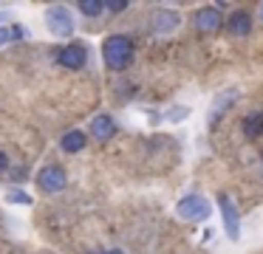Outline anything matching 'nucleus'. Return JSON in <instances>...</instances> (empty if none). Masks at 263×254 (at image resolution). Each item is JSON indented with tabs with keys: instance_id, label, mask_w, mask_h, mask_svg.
<instances>
[{
	"instance_id": "ddd939ff",
	"label": "nucleus",
	"mask_w": 263,
	"mask_h": 254,
	"mask_svg": "<svg viewBox=\"0 0 263 254\" xmlns=\"http://www.w3.org/2000/svg\"><path fill=\"white\" fill-rule=\"evenodd\" d=\"M80 11H85L88 17H99L105 11V3H99V0H82L80 3Z\"/></svg>"
},
{
	"instance_id": "f257e3e1",
	"label": "nucleus",
	"mask_w": 263,
	"mask_h": 254,
	"mask_svg": "<svg viewBox=\"0 0 263 254\" xmlns=\"http://www.w3.org/2000/svg\"><path fill=\"white\" fill-rule=\"evenodd\" d=\"M102 54H105V62H108L114 71H122V68H127L133 60V43L127 37H122V34H114V37L105 40Z\"/></svg>"
},
{
	"instance_id": "f3484780",
	"label": "nucleus",
	"mask_w": 263,
	"mask_h": 254,
	"mask_svg": "<svg viewBox=\"0 0 263 254\" xmlns=\"http://www.w3.org/2000/svg\"><path fill=\"white\" fill-rule=\"evenodd\" d=\"M3 169H6V155L0 152V172H3Z\"/></svg>"
},
{
	"instance_id": "1a4fd4ad",
	"label": "nucleus",
	"mask_w": 263,
	"mask_h": 254,
	"mask_svg": "<svg viewBox=\"0 0 263 254\" xmlns=\"http://www.w3.org/2000/svg\"><path fill=\"white\" fill-rule=\"evenodd\" d=\"M91 133H93V139H97V141H108L110 135L116 133L114 119H110V116H97L91 122Z\"/></svg>"
},
{
	"instance_id": "7ed1b4c3",
	"label": "nucleus",
	"mask_w": 263,
	"mask_h": 254,
	"mask_svg": "<svg viewBox=\"0 0 263 254\" xmlns=\"http://www.w3.org/2000/svg\"><path fill=\"white\" fill-rule=\"evenodd\" d=\"M218 206H221V218H223V226H227V235L232 237V240H238V235H240V214H238V209H235L232 198L221 195L218 198Z\"/></svg>"
},
{
	"instance_id": "f03ea898",
	"label": "nucleus",
	"mask_w": 263,
	"mask_h": 254,
	"mask_svg": "<svg viewBox=\"0 0 263 254\" xmlns=\"http://www.w3.org/2000/svg\"><path fill=\"white\" fill-rule=\"evenodd\" d=\"M178 218L184 220H206L210 218V203L201 195H187L184 201H178Z\"/></svg>"
},
{
	"instance_id": "20e7f679",
	"label": "nucleus",
	"mask_w": 263,
	"mask_h": 254,
	"mask_svg": "<svg viewBox=\"0 0 263 254\" xmlns=\"http://www.w3.org/2000/svg\"><path fill=\"white\" fill-rule=\"evenodd\" d=\"M37 184H40V189H46V192H60V189L65 186V169L48 164V167L40 169V175H37Z\"/></svg>"
},
{
	"instance_id": "0eeeda50",
	"label": "nucleus",
	"mask_w": 263,
	"mask_h": 254,
	"mask_svg": "<svg viewBox=\"0 0 263 254\" xmlns=\"http://www.w3.org/2000/svg\"><path fill=\"white\" fill-rule=\"evenodd\" d=\"M48 26H51L54 34H60V37H65V34H71V14L63 9V6H57V9L48 11Z\"/></svg>"
},
{
	"instance_id": "a211bd4d",
	"label": "nucleus",
	"mask_w": 263,
	"mask_h": 254,
	"mask_svg": "<svg viewBox=\"0 0 263 254\" xmlns=\"http://www.w3.org/2000/svg\"><path fill=\"white\" fill-rule=\"evenodd\" d=\"M108 254H122V251H119V248H114V251H108Z\"/></svg>"
},
{
	"instance_id": "6e6552de",
	"label": "nucleus",
	"mask_w": 263,
	"mask_h": 254,
	"mask_svg": "<svg viewBox=\"0 0 263 254\" xmlns=\"http://www.w3.org/2000/svg\"><path fill=\"white\" fill-rule=\"evenodd\" d=\"M227 26H229V31H232L235 37H246V34L252 31V14L249 11H235V14L227 20Z\"/></svg>"
},
{
	"instance_id": "2eb2a0df",
	"label": "nucleus",
	"mask_w": 263,
	"mask_h": 254,
	"mask_svg": "<svg viewBox=\"0 0 263 254\" xmlns=\"http://www.w3.org/2000/svg\"><path fill=\"white\" fill-rule=\"evenodd\" d=\"M105 9L114 11V14H119V11L127 9V3H125V0H110V3H105Z\"/></svg>"
},
{
	"instance_id": "9d476101",
	"label": "nucleus",
	"mask_w": 263,
	"mask_h": 254,
	"mask_svg": "<svg viewBox=\"0 0 263 254\" xmlns=\"http://www.w3.org/2000/svg\"><path fill=\"white\" fill-rule=\"evenodd\" d=\"M85 147V133L82 130H71V133L63 135V150L65 152H80Z\"/></svg>"
},
{
	"instance_id": "f8f14e48",
	"label": "nucleus",
	"mask_w": 263,
	"mask_h": 254,
	"mask_svg": "<svg viewBox=\"0 0 263 254\" xmlns=\"http://www.w3.org/2000/svg\"><path fill=\"white\" fill-rule=\"evenodd\" d=\"M243 133L249 139H257L263 133V113H252V116L243 119Z\"/></svg>"
},
{
	"instance_id": "dca6fc26",
	"label": "nucleus",
	"mask_w": 263,
	"mask_h": 254,
	"mask_svg": "<svg viewBox=\"0 0 263 254\" xmlns=\"http://www.w3.org/2000/svg\"><path fill=\"white\" fill-rule=\"evenodd\" d=\"M9 198H12V201H17V203H31V198H29V195H23V192H12Z\"/></svg>"
},
{
	"instance_id": "4468645a",
	"label": "nucleus",
	"mask_w": 263,
	"mask_h": 254,
	"mask_svg": "<svg viewBox=\"0 0 263 254\" xmlns=\"http://www.w3.org/2000/svg\"><path fill=\"white\" fill-rule=\"evenodd\" d=\"M12 37H23V28H0V45H6Z\"/></svg>"
},
{
	"instance_id": "423d86ee",
	"label": "nucleus",
	"mask_w": 263,
	"mask_h": 254,
	"mask_svg": "<svg viewBox=\"0 0 263 254\" xmlns=\"http://www.w3.org/2000/svg\"><path fill=\"white\" fill-rule=\"evenodd\" d=\"M221 23H223V17H221V11H218V6H206V9H201L198 14H195V26H198V31H204V34L218 31Z\"/></svg>"
},
{
	"instance_id": "6ab92c4d",
	"label": "nucleus",
	"mask_w": 263,
	"mask_h": 254,
	"mask_svg": "<svg viewBox=\"0 0 263 254\" xmlns=\"http://www.w3.org/2000/svg\"><path fill=\"white\" fill-rule=\"evenodd\" d=\"M260 14H263V6H260Z\"/></svg>"
},
{
	"instance_id": "9b49d317",
	"label": "nucleus",
	"mask_w": 263,
	"mask_h": 254,
	"mask_svg": "<svg viewBox=\"0 0 263 254\" xmlns=\"http://www.w3.org/2000/svg\"><path fill=\"white\" fill-rule=\"evenodd\" d=\"M176 26H178V14H176V11H159V14H156L153 28H156L159 34L170 31V28H176Z\"/></svg>"
},
{
	"instance_id": "39448f33",
	"label": "nucleus",
	"mask_w": 263,
	"mask_h": 254,
	"mask_svg": "<svg viewBox=\"0 0 263 254\" xmlns=\"http://www.w3.org/2000/svg\"><path fill=\"white\" fill-rule=\"evenodd\" d=\"M57 60H60V65H65V68H71V71H77V68H82V65H85L88 51H85V45L71 43V45H65V48H60Z\"/></svg>"
}]
</instances>
